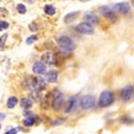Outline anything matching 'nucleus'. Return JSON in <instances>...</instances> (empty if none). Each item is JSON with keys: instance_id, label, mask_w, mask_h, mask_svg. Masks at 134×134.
<instances>
[{"instance_id": "f257e3e1", "label": "nucleus", "mask_w": 134, "mask_h": 134, "mask_svg": "<svg viewBox=\"0 0 134 134\" xmlns=\"http://www.w3.org/2000/svg\"><path fill=\"white\" fill-rule=\"evenodd\" d=\"M115 102V95L111 90H103L101 91L97 100V104H99L100 108H107V107H110L111 104Z\"/></svg>"}, {"instance_id": "f03ea898", "label": "nucleus", "mask_w": 134, "mask_h": 134, "mask_svg": "<svg viewBox=\"0 0 134 134\" xmlns=\"http://www.w3.org/2000/svg\"><path fill=\"white\" fill-rule=\"evenodd\" d=\"M57 42V45L61 50H63L64 52H71L76 49V44L75 42L71 39L69 36H59L56 39Z\"/></svg>"}, {"instance_id": "7ed1b4c3", "label": "nucleus", "mask_w": 134, "mask_h": 134, "mask_svg": "<svg viewBox=\"0 0 134 134\" xmlns=\"http://www.w3.org/2000/svg\"><path fill=\"white\" fill-rule=\"evenodd\" d=\"M27 88L32 90L37 91H43L46 88V81L42 77V76H36V77H30L27 83Z\"/></svg>"}, {"instance_id": "20e7f679", "label": "nucleus", "mask_w": 134, "mask_h": 134, "mask_svg": "<svg viewBox=\"0 0 134 134\" xmlns=\"http://www.w3.org/2000/svg\"><path fill=\"white\" fill-rule=\"evenodd\" d=\"M52 95H53V100H52V103H51V107H52L53 110L58 111L59 109H62L65 106L66 101H65V99H64L63 93H61L58 89H55Z\"/></svg>"}, {"instance_id": "39448f33", "label": "nucleus", "mask_w": 134, "mask_h": 134, "mask_svg": "<svg viewBox=\"0 0 134 134\" xmlns=\"http://www.w3.org/2000/svg\"><path fill=\"white\" fill-rule=\"evenodd\" d=\"M120 100L124 103H129L134 101V87L132 84H127L120 90Z\"/></svg>"}, {"instance_id": "423d86ee", "label": "nucleus", "mask_w": 134, "mask_h": 134, "mask_svg": "<svg viewBox=\"0 0 134 134\" xmlns=\"http://www.w3.org/2000/svg\"><path fill=\"white\" fill-rule=\"evenodd\" d=\"M95 103H96V100H95V96L94 95H84V96L81 97V101H80V106L83 110H89V109H93L95 107Z\"/></svg>"}, {"instance_id": "0eeeda50", "label": "nucleus", "mask_w": 134, "mask_h": 134, "mask_svg": "<svg viewBox=\"0 0 134 134\" xmlns=\"http://www.w3.org/2000/svg\"><path fill=\"white\" fill-rule=\"evenodd\" d=\"M99 13L102 17H104L106 19H108V20H110V21H115L118 19L116 12L113 10L111 6H101V7L99 8Z\"/></svg>"}, {"instance_id": "6e6552de", "label": "nucleus", "mask_w": 134, "mask_h": 134, "mask_svg": "<svg viewBox=\"0 0 134 134\" xmlns=\"http://www.w3.org/2000/svg\"><path fill=\"white\" fill-rule=\"evenodd\" d=\"M80 101H81V99H79V96H76V95H75V96H70L68 99V101L65 102V106H64V111H65L66 114L75 111L76 109L79 108Z\"/></svg>"}, {"instance_id": "1a4fd4ad", "label": "nucleus", "mask_w": 134, "mask_h": 134, "mask_svg": "<svg viewBox=\"0 0 134 134\" xmlns=\"http://www.w3.org/2000/svg\"><path fill=\"white\" fill-rule=\"evenodd\" d=\"M113 10L116 12V14H121V15H126L131 12V8L132 6L129 5L127 1H121V3H116L114 4L113 6Z\"/></svg>"}, {"instance_id": "9d476101", "label": "nucleus", "mask_w": 134, "mask_h": 134, "mask_svg": "<svg viewBox=\"0 0 134 134\" xmlns=\"http://www.w3.org/2000/svg\"><path fill=\"white\" fill-rule=\"evenodd\" d=\"M75 30L76 32H79L80 35H88V36H91L95 33V30H94V26L89 25V24L84 23V21H82V23H80L79 25L75 26Z\"/></svg>"}, {"instance_id": "9b49d317", "label": "nucleus", "mask_w": 134, "mask_h": 134, "mask_svg": "<svg viewBox=\"0 0 134 134\" xmlns=\"http://www.w3.org/2000/svg\"><path fill=\"white\" fill-rule=\"evenodd\" d=\"M42 62L48 64V65H53V64H56V62H57V57H56V55L53 52L46 51V52H44L43 55H42Z\"/></svg>"}, {"instance_id": "f8f14e48", "label": "nucleus", "mask_w": 134, "mask_h": 134, "mask_svg": "<svg viewBox=\"0 0 134 134\" xmlns=\"http://www.w3.org/2000/svg\"><path fill=\"white\" fill-rule=\"evenodd\" d=\"M46 64L43 63V62H36L32 65V72L35 74L36 76H42L46 74Z\"/></svg>"}, {"instance_id": "ddd939ff", "label": "nucleus", "mask_w": 134, "mask_h": 134, "mask_svg": "<svg viewBox=\"0 0 134 134\" xmlns=\"http://www.w3.org/2000/svg\"><path fill=\"white\" fill-rule=\"evenodd\" d=\"M83 21L91 26H95L100 23L99 17H97L96 14H94V13H86V14L83 15Z\"/></svg>"}, {"instance_id": "4468645a", "label": "nucleus", "mask_w": 134, "mask_h": 134, "mask_svg": "<svg viewBox=\"0 0 134 134\" xmlns=\"http://www.w3.org/2000/svg\"><path fill=\"white\" fill-rule=\"evenodd\" d=\"M45 79H46V82H49V83H56L57 80H58V72H57V70H53V69L48 70L45 74Z\"/></svg>"}, {"instance_id": "2eb2a0df", "label": "nucleus", "mask_w": 134, "mask_h": 134, "mask_svg": "<svg viewBox=\"0 0 134 134\" xmlns=\"http://www.w3.org/2000/svg\"><path fill=\"white\" fill-rule=\"evenodd\" d=\"M33 100L31 99V97H23V99L20 100V107L24 109V110H29V109H31V107L33 106Z\"/></svg>"}, {"instance_id": "dca6fc26", "label": "nucleus", "mask_w": 134, "mask_h": 134, "mask_svg": "<svg viewBox=\"0 0 134 134\" xmlns=\"http://www.w3.org/2000/svg\"><path fill=\"white\" fill-rule=\"evenodd\" d=\"M80 17V12H70V13H68V14L64 17V19H63V21L65 24H71L72 21H75L77 18Z\"/></svg>"}, {"instance_id": "f3484780", "label": "nucleus", "mask_w": 134, "mask_h": 134, "mask_svg": "<svg viewBox=\"0 0 134 134\" xmlns=\"http://www.w3.org/2000/svg\"><path fill=\"white\" fill-rule=\"evenodd\" d=\"M120 122H121L122 125H133L134 119L131 115H128V114H125V115L120 116Z\"/></svg>"}, {"instance_id": "a211bd4d", "label": "nucleus", "mask_w": 134, "mask_h": 134, "mask_svg": "<svg viewBox=\"0 0 134 134\" xmlns=\"http://www.w3.org/2000/svg\"><path fill=\"white\" fill-rule=\"evenodd\" d=\"M18 104V99L15 96H10L7 99V102H6V107L8 109H13L15 106Z\"/></svg>"}, {"instance_id": "6ab92c4d", "label": "nucleus", "mask_w": 134, "mask_h": 134, "mask_svg": "<svg viewBox=\"0 0 134 134\" xmlns=\"http://www.w3.org/2000/svg\"><path fill=\"white\" fill-rule=\"evenodd\" d=\"M35 121H36V116H27V118H24L23 120V125L25 127H31L35 125Z\"/></svg>"}, {"instance_id": "aec40b11", "label": "nucleus", "mask_w": 134, "mask_h": 134, "mask_svg": "<svg viewBox=\"0 0 134 134\" xmlns=\"http://www.w3.org/2000/svg\"><path fill=\"white\" fill-rule=\"evenodd\" d=\"M44 13L46 15H53L56 13V8L52 5H45L44 6Z\"/></svg>"}, {"instance_id": "412c9836", "label": "nucleus", "mask_w": 134, "mask_h": 134, "mask_svg": "<svg viewBox=\"0 0 134 134\" xmlns=\"http://www.w3.org/2000/svg\"><path fill=\"white\" fill-rule=\"evenodd\" d=\"M7 33H4L1 37H0V51H3L5 49V44H6V39H7Z\"/></svg>"}, {"instance_id": "4be33fe9", "label": "nucleus", "mask_w": 134, "mask_h": 134, "mask_svg": "<svg viewBox=\"0 0 134 134\" xmlns=\"http://www.w3.org/2000/svg\"><path fill=\"white\" fill-rule=\"evenodd\" d=\"M17 11H18V13H20V14H25L26 13V6L23 5V4H18Z\"/></svg>"}, {"instance_id": "5701e85b", "label": "nucleus", "mask_w": 134, "mask_h": 134, "mask_svg": "<svg viewBox=\"0 0 134 134\" xmlns=\"http://www.w3.org/2000/svg\"><path fill=\"white\" fill-rule=\"evenodd\" d=\"M10 27V24L5 20H0V31H4V30H7Z\"/></svg>"}, {"instance_id": "b1692460", "label": "nucleus", "mask_w": 134, "mask_h": 134, "mask_svg": "<svg viewBox=\"0 0 134 134\" xmlns=\"http://www.w3.org/2000/svg\"><path fill=\"white\" fill-rule=\"evenodd\" d=\"M37 39H38V36H31V37H29L27 39H26V44L30 45V44H32L33 42H36Z\"/></svg>"}, {"instance_id": "393cba45", "label": "nucleus", "mask_w": 134, "mask_h": 134, "mask_svg": "<svg viewBox=\"0 0 134 134\" xmlns=\"http://www.w3.org/2000/svg\"><path fill=\"white\" fill-rule=\"evenodd\" d=\"M63 121H64V119H59V118H57V119H56L51 125H52V126H58V125L63 124Z\"/></svg>"}, {"instance_id": "a878e982", "label": "nucleus", "mask_w": 134, "mask_h": 134, "mask_svg": "<svg viewBox=\"0 0 134 134\" xmlns=\"http://www.w3.org/2000/svg\"><path fill=\"white\" fill-rule=\"evenodd\" d=\"M18 131H19L18 128H12V129H8V131L6 132V133H4V134H17Z\"/></svg>"}, {"instance_id": "bb28decb", "label": "nucleus", "mask_w": 134, "mask_h": 134, "mask_svg": "<svg viewBox=\"0 0 134 134\" xmlns=\"http://www.w3.org/2000/svg\"><path fill=\"white\" fill-rule=\"evenodd\" d=\"M5 118H6V114L5 113H0V121L5 120Z\"/></svg>"}, {"instance_id": "cd10ccee", "label": "nucleus", "mask_w": 134, "mask_h": 134, "mask_svg": "<svg viewBox=\"0 0 134 134\" xmlns=\"http://www.w3.org/2000/svg\"><path fill=\"white\" fill-rule=\"evenodd\" d=\"M131 5H132V7L134 8V0H131Z\"/></svg>"}, {"instance_id": "c85d7f7f", "label": "nucleus", "mask_w": 134, "mask_h": 134, "mask_svg": "<svg viewBox=\"0 0 134 134\" xmlns=\"http://www.w3.org/2000/svg\"><path fill=\"white\" fill-rule=\"evenodd\" d=\"M27 1H29V3H31V4L35 3V0H27Z\"/></svg>"}, {"instance_id": "c756f323", "label": "nucleus", "mask_w": 134, "mask_h": 134, "mask_svg": "<svg viewBox=\"0 0 134 134\" xmlns=\"http://www.w3.org/2000/svg\"><path fill=\"white\" fill-rule=\"evenodd\" d=\"M81 3H86V1H89V0H80Z\"/></svg>"}, {"instance_id": "7c9ffc66", "label": "nucleus", "mask_w": 134, "mask_h": 134, "mask_svg": "<svg viewBox=\"0 0 134 134\" xmlns=\"http://www.w3.org/2000/svg\"><path fill=\"white\" fill-rule=\"evenodd\" d=\"M0 129H1V125H0Z\"/></svg>"}]
</instances>
